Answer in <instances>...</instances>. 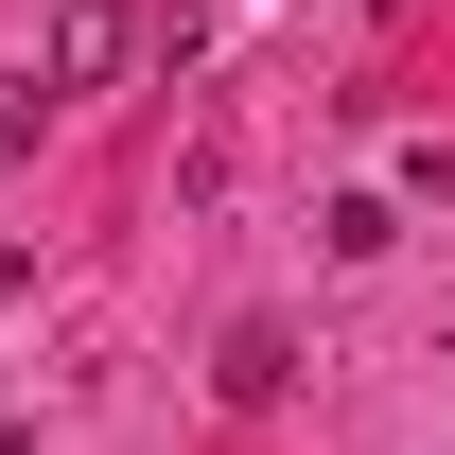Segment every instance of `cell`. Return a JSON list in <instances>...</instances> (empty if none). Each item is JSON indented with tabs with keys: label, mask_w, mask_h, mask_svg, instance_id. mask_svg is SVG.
<instances>
[{
	"label": "cell",
	"mask_w": 455,
	"mask_h": 455,
	"mask_svg": "<svg viewBox=\"0 0 455 455\" xmlns=\"http://www.w3.org/2000/svg\"><path fill=\"white\" fill-rule=\"evenodd\" d=\"M123 53H140V0H53V53H36V88H106Z\"/></svg>",
	"instance_id": "1"
},
{
	"label": "cell",
	"mask_w": 455,
	"mask_h": 455,
	"mask_svg": "<svg viewBox=\"0 0 455 455\" xmlns=\"http://www.w3.org/2000/svg\"><path fill=\"white\" fill-rule=\"evenodd\" d=\"M211 386H228V403H281V386H298V350L263 333V315H245V333H228V368H211Z\"/></svg>",
	"instance_id": "2"
},
{
	"label": "cell",
	"mask_w": 455,
	"mask_h": 455,
	"mask_svg": "<svg viewBox=\"0 0 455 455\" xmlns=\"http://www.w3.org/2000/svg\"><path fill=\"white\" fill-rule=\"evenodd\" d=\"M36 106H53V88H36V70H0V175L36 158Z\"/></svg>",
	"instance_id": "3"
},
{
	"label": "cell",
	"mask_w": 455,
	"mask_h": 455,
	"mask_svg": "<svg viewBox=\"0 0 455 455\" xmlns=\"http://www.w3.org/2000/svg\"><path fill=\"white\" fill-rule=\"evenodd\" d=\"M18 281H36V263H18V245H0V298H18Z\"/></svg>",
	"instance_id": "4"
},
{
	"label": "cell",
	"mask_w": 455,
	"mask_h": 455,
	"mask_svg": "<svg viewBox=\"0 0 455 455\" xmlns=\"http://www.w3.org/2000/svg\"><path fill=\"white\" fill-rule=\"evenodd\" d=\"M0 455H36V438H18V420H0Z\"/></svg>",
	"instance_id": "5"
}]
</instances>
